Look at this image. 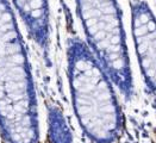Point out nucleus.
Masks as SVG:
<instances>
[{"instance_id":"nucleus-2","label":"nucleus","mask_w":156,"mask_h":143,"mask_svg":"<svg viewBox=\"0 0 156 143\" xmlns=\"http://www.w3.org/2000/svg\"><path fill=\"white\" fill-rule=\"evenodd\" d=\"M67 73L81 130L93 143H115L124 129L115 85L87 43L79 37L67 42Z\"/></svg>"},{"instance_id":"nucleus-3","label":"nucleus","mask_w":156,"mask_h":143,"mask_svg":"<svg viewBox=\"0 0 156 143\" xmlns=\"http://www.w3.org/2000/svg\"><path fill=\"white\" fill-rule=\"evenodd\" d=\"M86 43L126 100L133 95V79L126 35L117 0H75Z\"/></svg>"},{"instance_id":"nucleus-6","label":"nucleus","mask_w":156,"mask_h":143,"mask_svg":"<svg viewBox=\"0 0 156 143\" xmlns=\"http://www.w3.org/2000/svg\"><path fill=\"white\" fill-rule=\"evenodd\" d=\"M48 141L49 143H73V135L62 111L54 105L48 107Z\"/></svg>"},{"instance_id":"nucleus-4","label":"nucleus","mask_w":156,"mask_h":143,"mask_svg":"<svg viewBox=\"0 0 156 143\" xmlns=\"http://www.w3.org/2000/svg\"><path fill=\"white\" fill-rule=\"evenodd\" d=\"M131 32L145 88L156 102V17L144 0L131 1Z\"/></svg>"},{"instance_id":"nucleus-5","label":"nucleus","mask_w":156,"mask_h":143,"mask_svg":"<svg viewBox=\"0 0 156 143\" xmlns=\"http://www.w3.org/2000/svg\"><path fill=\"white\" fill-rule=\"evenodd\" d=\"M30 38L48 57L50 48L49 0H12Z\"/></svg>"},{"instance_id":"nucleus-1","label":"nucleus","mask_w":156,"mask_h":143,"mask_svg":"<svg viewBox=\"0 0 156 143\" xmlns=\"http://www.w3.org/2000/svg\"><path fill=\"white\" fill-rule=\"evenodd\" d=\"M0 134L5 143H39L31 65L9 0H0Z\"/></svg>"}]
</instances>
